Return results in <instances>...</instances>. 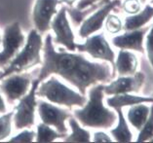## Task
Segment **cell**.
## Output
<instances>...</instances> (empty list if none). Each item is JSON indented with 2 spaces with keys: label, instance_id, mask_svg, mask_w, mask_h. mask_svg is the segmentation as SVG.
Wrapping results in <instances>:
<instances>
[{
  "label": "cell",
  "instance_id": "27",
  "mask_svg": "<svg viewBox=\"0 0 153 143\" xmlns=\"http://www.w3.org/2000/svg\"><path fill=\"white\" fill-rule=\"evenodd\" d=\"M35 137V133L33 130H25L20 134L16 135L10 139V142H19V143H29L32 142Z\"/></svg>",
  "mask_w": 153,
  "mask_h": 143
},
{
  "label": "cell",
  "instance_id": "9",
  "mask_svg": "<svg viewBox=\"0 0 153 143\" xmlns=\"http://www.w3.org/2000/svg\"><path fill=\"white\" fill-rule=\"evenodd\" d=\"M30 84L31 77L29 74L15 73V75H9L5 79H2L0 83V91L4 93L9 103H14L27 95Z\"/></svg>",
  "mask_w": 153,
  "mask_h": 143
},
{
  "label": "cell",
  "instance_id": "19",
  "mask_svg": "<svg viewBox=\"0 0 153 143\" xmlns=\"http://www.w3.org/2000/svg\"><path fill=\"white\" fill-rule=\"evenodd\" d=\"M115 111L117 113L118 119H117V126L114 129L110 130L111 135L114 137V140L121 143H128L133 141V133L131 131L130 127L127 124V121L123 114L122 108L115 109Z\"/></svg>",
  "mask_w": 153,
  "mask_h": 143
},
{
  "label": "cell",
  "instance_id": "5",
  "mask_svg": "<svg viewBox=\"0 0 153 143\" xmlns=\"http://www.w3.org/2000/svg\"><path fill=\"white\" fill-rule=\"evenodd\" d=\"M141 70L137 71L135 74L129 76H120L115 81L109 82L108 85H104L103 93L107 96L119 95V93H139L143 92L146 81L153 71L150 70L149 62H143L141 64Z\"/></svg>",
  "mask_w": 153,
  "mask_h": 143
},
{
  "label": "cell",
  "instance_id": "26",
  "mask_svg": "<svg viewBox=\"0 0 153 143\" xmlns=\"http://www.w3.org/2000/svg\"><path fill=\"white\" fill-rule=\"evenodd\" d=\"M122 8L126 13L134 15L139 13L141 9V3L140 0H125L122 4Z\"/></svg>",
  "mask_w": 153,
  "mask_h": 143
},
{
  "label": "cell",
  "instance_id": "2",
  "mask_svg": "<svg viewBox=\"0 0 153 143\" xmlns=\"http://www.w3.org/2000/svg\"><path fill=\"white\" fill-rule=\"evenodd\" d=\"M103 87L104 84L93 86L89 91V99L84 107L74 110V116L82 126L108 130L116 124L117 114L103 105Z\"/></svg>",
  "mask_w": 153,
  "mask_h": 143
},
{
  "label": "cell",
  "instance_id": "37",
  "mask_svg": "<svg viewBox=\"0 0 153 143\" xmlns=\"http://www.w3.org/2000/svg\"><path fill=\"white\" fill-rule=\"evenodd\" d=\"M0 44H1V38H0Z\"/></svg>",
  "mask_w": 153,
  "mask_h": 143
},
{
  "label": "cell",
  "instance_id": "32",
  "mask_svg": "<svg viewBox=\"0 0 153 143\" xmlns=\"http://www.w3.org/2000/svg\"><path fill=\"white\" fill-rule=\"evenodd\" d=\"M108 1H109V0H102V3H100V5H103L104 3H106V2H108Z\"/></svg>",
  "mask_w": 153,
  "mask_h": 143
},
{
  "label": "cell",
  "instance_id": "8",
  "mask_svg": "<svg viewBox=\"0 0 153 143\" xmlns=\"http://www.w3.org/2000/svg\"><path fill=\"white\" fill-rule=\"evenodd\" d=\"M76 49L79 52L88 53L94 59H102L111 63L115 75V54L108 44L103 33L87 37V40L83 44H76Z\"/></svg>",
  "mask_w": 153,
  "mask_h": 143
},
{
  "label": "cell",
  "instance_id": "15",
  "mask_svg": "<svg viewBox=\"0 0 153 143\" xmlns=\"http://www.w3.org/2000/svg\"><path fill=\"white\" fill-rule=\"evenodd\" d=\"M115 70L119 76H129L135 74L139 68L137 56L128 50H120L115 61Z\"/></svg>",
  "mask_w": 153,
  "mask_h": 143
},
{
  "label": "cell",
  "instance_id": "24",
  "mask_svg": "<svg viewBox=\"0 0 153 143\" xmlns=\"http://www.w3.org/2000/svg\"><path fill=\"white\" fill-rule=\"evenodd\" d=\"M14 113H6L0 117V140H3L11 134V123Z\"/></svg>",
  "mask_w": 153,
  "mask_h": 143
},
{
  "label": "cell",
  "instance_id": "29",
  "mask_svg": "<svg viewBox=\"0 0 153 143\" xmlns=\"http://www.w3.org/2000/svg\"><path fill=\"white\" fill-rule=\"evenodd\" d=\"M93 140L95 142H111L112 139L109 137V135L103 133V131H97L94 133Z\"/></svg>",
  "mask_w": 153,
  "mask_h": 143
},
{
  "label": "cell",
  "instance_id": "4",
  "mask_svg": "<svg viewBox=\"0 0 153 143\" xmlns=\"http://www.w3.org/2000/svg\"><path fill=\"white\" fill-rule=\"evenodd\" d=\"M36 96L45 97L53 103L65 105L68 107L84 106L87 99L73 90L66 87L56 77H51L49 80L42 83L36 90Z\"/></svg>",
  "mask_w": 153,
  "mask_h": 143
},
{
  "label": "cell",
  "instance_id": "21",
  "mask_svg": "<svg viewBox=\"0 0 153 143\" xmlns=\"http://www.w3.org/2000/svg\"><path fill=\"white\" fill-rule=\"evenodd\" d=\"M66 133H57L52 127H50L46 124H39L37 127V133H36V141L40 143H49L56 140L57 138L65 137Z\"/></svg>",
  "mask_w": 153,
  "mask_h": 143
},
{
  "label": "cell",
  "instance_id": "18",
  "mask_svg": "<svg viewBox=\"0 0 153 143\" xmlns=\"http://www.w3.org/2000/svg\"><path fill=\"white\" fill-rule=\"evenodd\" d=\"M149 113H150V106L145 103L135 104L129 108L127 112V119L133 127L140 130L147 121Z\"/></svg>",
  "mask_w": 153,
  "mask_h": 143
},
{
  "label": "cell",
  "instance_id": "10",
  "mask_svg": "<svg viewBox=\"0 0 153 143\" xmlns=\"http://www.w3.org/2000/svg\"><path fill=\"white\" fill-rule=\"evenodd\" d=\"M37 106H38L39 117L42 123L46 124L48 126L55 127L59 133H68V129H66L65 122V120L71 117L68 111L54 106V105L42 100H39L37 102Z\"/></svg>",
  "mask_w": 153,
  "mask_h": 143
},
{
  "label": "cell",
  "instance_id": "3",
  "mask_svg": "<svg viewBox=\"0 0 153 143\" xmlns=\"http://www.w3.org/2000/svg\"><path fill=\"white\" fill-rule=\"evenodd\" d=\"M42 48V38L36 30H31L24 49L13 59L10 64L0 76V80L14 73H20L41 63L40 50Z\"/></svg>",
  "mask_w": 153,
  "mask_h": 143
},
{
  "label": "cell",
  "instance_id": "6",
  "mask_svg": "<svg viewBox=\"0 0 153 143\" xmlns=\"http://www.w3.org/2000/svg\"><path fill=\"white\" fill-rule=\"evenodd\" d=\"M3 51L0 52V67H5L13 61L19 51L25 45V36L19 22L6 26L2 39Z\"/></svg>",
  "mask_w": 153,
  "mask_h": 143
},
{
  "label": "cell",
  "instance_id": "12",
  "mask_svg": "<svg viewBox=\"0 0 153 143\" xmlns=\"http://www.w3.org/2000/svg\"><path fill=\"white\" fill-rule=\"evenodd\" d=\"M121 5V0H109L100 7L97 12L83 21L79 29L81 38H87L93 33L99 31L102 27L103 21L110 12Z\"/></svg>",
  "mask_w": 153,
  "mask_h": 143
},
{
  "label": "cell",
  "instance_id": "1",
  "mask_svg": "<svg viewBox=\"0 0 153 143\" xmlns=\"http://www.w3.org/2000/svg\"><path fill=\"white\" fill-rule=\"evenodd\" d=\"M55 50L52 35L48 34L44 43V61L36 80L41 82L51 74H57L85 96L91 86L105 84L114 78L111 67L105 62H93L84 56Z\"/></svg>",
  "mask_w": 153,
  "mask_h": 143
},
{
  "label": "cell",
  "instance_id": "36",
  "mask_svg": "<svg viewBox=\"0 0 153 143\" xmlns=\"http://www.w3.org/2000/svg\"><path fill=\"white\" fill-rule=\"evenodd\" d=\"M1 75H2V72H1V71H0V76H1Z\"/></svg>",
  "mask_w": 153,
  "mask_h": 143
},
{
  "label": "cell",
  "instance_id": "13",
  "mask_svg": "<svg viewBox=\"0 0 153 143\" xmlns=\"http://www.w3.org/2000/svg\"><path fill=\"white\" fill-rule=\"evenodd\" d=\"M149 29H150V26H143L135 30L126 31L123 34L113 37L111 41H112L113 46L120 50L135 51L144 55L145 50L143 42Z\"/></svg>",
  "mask_w": 153,
  "mask_h": 143
},
{
  "label": "cell",
  "instance_id": "35",
  "mask_svg": "<svg viewBox=\"0 0 153 143\" xmlns=\"http://www.w3.org/2000/svg\"><path fill=\"white\" fill-rule=\"evenodd\" d=\"M150 3H151V4L153 5V0H151V1H150Z\"/></svg>",
  "mask_w": 153,
  "mask_h": 143
},
{
  "label": "cell",
  "instance_id": "7",
  "mask_svg": "<svg viewBox=\"0 0 153 143\" xmlns=\"http://www.w3.org/2000/svg\"><path fill=\"white\" fill-rule=\"evenodd\" d=\"M40 82L35 80L32 83V88L27 95L20 99V102L15 107L16 113L14 115L15 127L18 130L29 127L34 125V113L37 106L35 99L36 90Z\"/></svg>",
  "mask_w": 153,
  "mask_h": 143
},
{
  "label": "cell",
  "instance_id": "33",
  "mask_svg": "<svg viewBox=\"0 0 153 143\" xmlns=\"http://www.w3.org/2000/svg\"><path fill=\"white\" fill-rule=\"evenodd\" d=\"M140 1L141 4H145V3H146L147 0H140Z\"/></svg>",
  "mask_w": 153,
  "mask_h": 143
},
{
  "label": "cell",
  "instance_id": "31",
  "mask_svg": "<svg viewBox=\"0 0 153 143\" xmlns=\"http://www.w3.org/2000/svg\"><path fill=\"white\" fill-rule=\"evenodd\" d=\"M76 0H59V3H65V4H68L69 6H71L74 2H75Z\"/></svg>",
  "mask_w": 153,
  "mask_h": 143
},
{
  "label": "cell",
  "instance_id": "17",
  "mask_svg": "<svg viewBox=\"0 0 153 143\" xmlns=\"http://www.w3.org/2000/svg\"><path fill=\"white\" fill-rule=\"evenodd\" d=\"M152 19H153V6L148 4L144 7L143 10L140 11L139 13L131 15L129 17H126L123 28L126 31L141 28L145 24H147Z\"/></svg>",
  "mask_w": 153,
  "mask_h": 143
},
{
  "label": "cell",
  "instance_id": "23",
  "mask_svg": "<svg viewBox=\"0 0 153 143\" xmlns=\"http://www.w3.org/2000/svg\"><path fill=\"white\" fill-rule=\"evenodd\" d=\"M105 28L110 34H117L123 29V24L116 15L109 14L105 19Z\"/></svg>",
  "mask_w": 153,
  "mask_h": 143
},
{
  "label": "cell",
  "instance_id": "34",
  "mask_svg": "<svg viewBox=\"0 0 153 143\" xmlns=\"http://www.w3.org/2000/svg\"><path fill=\"white\" fill-rule=\"evenodd\" d=\"M151 96H153V81H152V90H151Z\"/></svg>",
  "mask_w": 153,
  "mask_h": 143
},
{
  "label": "cell",
  "instance_id": "16",
  "mask_svg": "<svg viewBox=\"0 0 153 143\" xmlns=\"http://www.w3.org/2000/svg\"><path fill=\"white\" fill-rule=\"evenodd\" d=\"M153 103V96H136L132 93H119L113 95L109 99H107L106 103L110 108L117 109L123 108L125 106H132V105L139 103Z\"/></svg>",
  "mask_w": 153,
  "mask_h": 143
},
{
  "label": "cell",
  "instance_id": "30",
  "mask_svg": "<svg viewBox=\"0 0 153 143\" xmlns=\"http://www.w3.org/2000/svg\"><path fill=\"white\" fill-rule=\"evenodd\" d=\"M0 113H3V114L6 113V105L1 96H0Z\"/></svg>",
  "mask_w": 153,
  "mask_h": 143
},
{
  "label": "cell",
  "instance_id": "28",
  "mask_svg": "<svg viewBox=\"0 0 153 143\" xmlns=\"http://www.w3.org/2000/svg\"><path fill=\"white\" fill-rule=\"evenodd\" d=\"M102 1V0H80L79 3L77 4V10H84L95 4H97V6L100 7Z\"/></svg>",
  "mask_w": 153,
  "mask_h": 143
},
{
  "label": "cell",
  "instance_id": "25",
  "mask_svg": "<svg viewBox=\"0 0 153 143\" xmlns=\"http://www.w3.org/2000/svg\"><path fill=\"white\" fill-rule=\"evenodd\" d=\"M145 52H146L148 62L151 65L153 71V24L145 36Z\"/></svg>",
  "mask_w": 153,
  "mask_h": 143
},
{
  "label": "cell",
  "instance_id": "20",
  "mask_svg": "<svg viewBox=\"0 0 153 143\" xmlns=\"http://www.w3.org/2000/svg\"><path fill=\"white\" fill-rule=\"evenodd\" d=\"M68 124L70 129L72 130V133L65 136V141L66 142H90L91 141L90 131L82 129L75 119L70 117L68 120Z\"/></svg>",
  "mask_w": 153,
  "mask_h": 143
},
{
  "label": "cell",
  "instance_id": "22",
  "mask_svg": "<svg viewBox=\"0 0 153 143\" xmlns=\"http://www.w3.org/2000/svg\"><path fill=\"white\" fill-rule=\"evenodd\" d=\"M139 131L140 133L137 137V142H146L153 137V103L150 106V113L147 121Z\"/></svg>",
  "mask_w": 153,
  "mask_h": 143
},
{
  "label": "cell",
  "instance_id": "11",
  "mask_svg": "<svg viewBox=\"0 0 153 143\" xmlns=\"http://www.w3.org/2000/svg\"><path fill=\"white\" fill-rule=\"evenodd\" d=\"M51 26L56 34L54 39L56 44L62 45L70 51L76 50L74 34L66 18V7H62L57 13L54 20L51 21Z\"/></svg>",
  "mask_w": 153,
  "mask_h": 143
},
{
  "label": "cell",
  "instance_id": "14",
  "mask_svg": "<svg viewBox=\"0 0 153 143\" xmlns=\"http://www.w3.org/2000/svg\"><path fill=\"white\" fill-rule=\"evenodd\" d=\"M58 3L59 0H36L33 8V21L40 33L50 28L52 17L57 14Z\"/></svg>",
  "mask_w": 153,
  "mask_h": 143
}]
</instances>
